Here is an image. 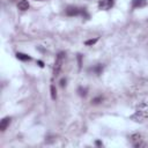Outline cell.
Returning a JSON list of instances; mask_svg holds the SVG:
<instances>
[{"mask_svg":"<svg viewBox=\"0 0 148 148\" xmlns=\"http://www.w3.org/2000/svg\"><path fill=\"white\" fill-rule=\"evenodd\" d=\"M65 52H59L57 58H56V61H54V66H53V75L54 76H58L60 74V71H61V67H62V64H64V60H65Z\"/></svg>","mask_w":148,"mask_h":148,"instance_id":"cell-1","label":"cell"},{"mask_svg":"<svg viewBox=\"0 0 148 148\" xmlns=\"http://www.w3.org/2000/svg\"><path fill=\"white\" fill-rule=\"evenodd\" d=\"M130 139H131L132 145H133L135 148H140V147H145V146H146L145 142H143V140H142L141 134H139V133L132 134V135L130 136Z\"/></svg>","mask_w":148,"mask_h":148,"instance_id":"cell-2","label":"cell"},{"mask_svg":"<svg viewBox=\"0 0 148 148\" xmlns=\"http://www.w3.org/2000/svg\"><path fill=\"white\" fill-rule=\"evenodd\" d=\"M81 14V8H77L75 6H68L66 8V15L68 16H77Z\"/></svg>","mask_w":148,"mask_h":148,"instance_id":"cell-3","label":"cell"},{"mask_svg":"<svg viewBox=\"0 0 148 148\" xmlns=\"http://www.w3.org/2000/svg\"><path fill=\"white\" fill-rule=\"evenodd\" d=\"M131 118H132L134 121H143V120L147 118V113H146L145 111H142V110H138Z\"/></svg>","mask_w":148,"mask_h":148,"instance_id":"cell-4","label":"cell"},{"mask_svg":"<svg viewBox=\"0 0 148 148\" xmlns=\"http://www.w3.org/2000/svg\"><path fill=\"white\" fill-rule=\"evenodd\" d=\"M113 6V0H99L98 1V7L99 9L108 10Z\"/></svg>","mask_w":148,"mask_h":148,"instance_id":"cell-5","label":"cell"},{"mask_svg":"<svg viewBox=\"0 0 148 148\" xmlns=\"http://www.w3.org/2000/svg\"><path fill=\"white\" fill-rule=\"evenodd\" d=\"M10 120H12L10 117H5V118L0 121V131H1V132H3V131L7 130V127H8L9 124H10Z\"/></svg>","mask_w":148,"mask_h":148,"instance_id":"cell-6","label":"cell"},{"mask_svg":"<svg viewBox=\"0 0 148 148\" xmlns=\"http://www.w3.org/2000/svg\"><path fill=\"white\" fill-rule=\"evenodd\" d=\"M147 5L146 0H132V7L133 8H141Z\"/></svg>","mask_w":148,"mask_h":148,"instance_id":"cell-7","label":"cell"},{"mask_svg":"<svg viewBox=\"0 0 148 148\" xmlns=\"http://www.w3.org/2000/svg\"><path fill=\"white\" fill-rule=\"evenodd\" d=\"M17 8H18L20 10H22V12L27 10V9L29 8V1H28V0H21V1L17 3Z\"/></svg>","mask_w":148,"mask_h":148,"instance_id":"cell-8","label":"cell"},{"mask_svg":"<svg viewBox=\"0 0 148 148\" xmlns=\"http://www.w3.org/2000/svg\"><path fill=\"white\" fill-rule=\"evenodd\" d=\"M16 58L18 60H22V61H29V60H31V57L30 56H28L25 53H22V52H17L16 53Z\"/></svg>","mask_w":148,"mask_h":148,"instance_id":"cell-9","label":"cell"},{"mask_svg":"<svg viewBox=\"0 0 148 148\" xmlns=\"http://www.w3.org/2000/svg\"><path fill=\"white\" fill-rule=\"evenodd\" d=\"M90 71H92L95 74L99 75V74H102V72H103V65H102V64H98V65L94 66L92 68H90Z\"/></svg>","mask_w":148,"mask_h":148,"instance_id":"cell-10","label":"cell"},{"mask_svg":"<svg viewBox=\"0 0 148 148\" xmlns=\"http://www.w3.org/2000/svg\"><path fill=\"white\" fill-rule=\"evenodd\" d=\"M87 92H88L87 88H84V87H79V88H77V94H79L81 97L87 96Z\"/></svg>","mask_w":148,"mask_h":148,"instance_id":"cell-11","label":"cell"},{"mask_svg":"<svg viewBox=\"0 0 148 148\" xmlns=\"http://www.w3.org/2000/svg\"><path fill=\"white\" fill-rule=\"evenodd\" d=\"M50 91H51V98H52L53 101H56V98H57V90H56V87H54L53 84H51Z\"/></svg>","mask_w":148,"mask_h":148,"instance_id":"cell-12","label":"cell"},{"mask_svg":"<svg viewBox=\"0 0 148 148\" xmlns=\"http://www.w3.org/2000/svg\"><path fill=\"white\" fill-rule=\"evenodd\" d=\"M98 40V38H94V39H87L86 42H84V44L86 45H88V46H90V45H94L96 42Z\"/></svg>","mask_w":148,"mask_h":148,"instance_id":"cell-13","label":"cell"},{"mask_svg":"<svg viewBox=\"0 0 148 148\" xmlns=\"http://www.w3.org/2000/svg\"><path fill=\"white\" fill-rule=\"evenodd\" d=\"M102 101H103V97H102V96H97V97L92 98L91 103H92V104H99V103H101Z\"/></svg>","mask_w":148,"mask_h":148,"instance_id":"cell-14","label":"cell"},{"mask_svg":"<svg viewBox=\"0 0 148 148\" xmlns=\"http://www.w3.org/2000/svg\"><path fill=\"white\" fill-rule=\"evenodd\" d=\"M77 64H79V68L82 67V54H77Z\"/></svg>","mask_w":148,"mask_h":148,"instance_id":"cell-15","label":"cell"},{"mask_svg":"<svg viewBox=\"0 0 148 148\" xmlns=\"http://www.w3.org/2000/svg\"><path fill=\"white\" fill-rule=\"evenodd\" d=\"M60 86L61 87H65L66 86V79H61L60 80Z\"/></svg>","mask_w":148,"mask_h":148,"instance_id":"cell-16","label":"cell"},{"mask_svg":"<svg viewBox=\"0 0 148 148\" xmlns=\"http://www.w3.org/2000/svg\"><path fill=\"white\" fill-rule=\"evenodd\" d=\"M37 64H38L40 67H44V64H43V61H42V60H38V61H37Z\"/></svg>","mask_w":148,"mask_h":148,"instance_id":"cell-17","label":"cell"},{"mask_svg":"<svg viewBox=\"0 0 148 148\" xmlns=\"http://www.w3.org/2000/svg\"><path fill=\"white\" fill-rule=\"evenodd\" d=\"M96 146H103V143H102L99 140H97V141H96Z\"/></svg>","mask_w":148,"mask_h":148,"instance_id":"cell-18","label":"cell"}]
</instances>
